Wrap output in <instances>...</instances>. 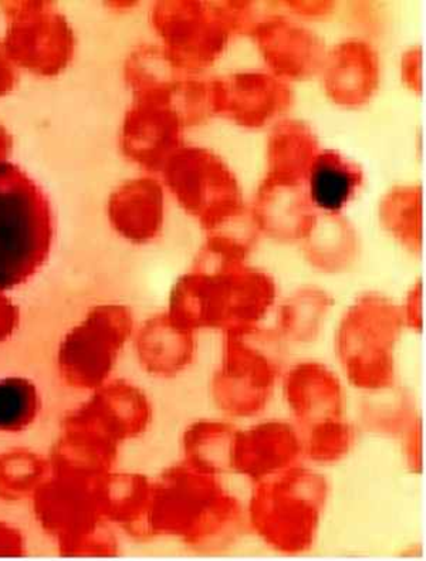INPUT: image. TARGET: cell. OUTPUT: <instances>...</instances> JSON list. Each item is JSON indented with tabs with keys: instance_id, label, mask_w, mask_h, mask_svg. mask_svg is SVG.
<instances>
[{
	"instance_id": "11",
	"label": "cell",
	"mask_w": 426,
	"mask_h": 561,
	"mask_svg": "<svg viewBox=\"0 0 426 561\" xmlns=\"http://www.w3.org/2000/svg\"><path fill=\"white\" fill-rule=\"evenodd\" d=\"M170 94L136 95L124 117L119 147L143 170L162 171L182 147V124Z\"/></svg>"
},
{
	"instance_id": "31",
	"label": "cell",
	"mask_w": 426,
	"mask_h": 561,
	"mask_svg": "<svg viewBox=\"0 0 426 561\" xmlns=\"http://www.w3.org/2000/svg\"><path fill=\"white\" fill-rule=\"evenodd\" d=\"M402 463L411 474L424 472V424L423 419L416 420L399 439Z\"/></svg>"
},
{
	"instance_id": "3",
	"label": "cell",
	"mask_w": 426,
	"mask_h": 561,
	"mask_svg": "<svg viewBox=\"0 0 426 561\" xmlns=\"http://www.w3.org/2000/svg\"><path fill=\"white\" fill-rule=\"evenodd\" d=\"M289 350L276 330L265 324L220 334L208 382L209 401L217 414L237 424L267 415L279 396Z\"/></svg>"
},
{
	"instance_id": "33",
	"label": "cell",
	"mask_w": 426,
	"mask_h": 561,
	"mask_svg": "<svg viewBox=\"0 0 426 561\" xmlns=\"http://www.w3.org/2000/svg\"><path fill=\"white\" fill-rule=\"evenodd\" d=\"M401 75L406 88L416 93L423 90V50L419 47H413L402 56Z\"/></svg>"
},
{
	"instance_id": "35",
	"label": "cell",
	"mask_w": 426,
	"mask_h": 561,
	"mask_svg": "<svg viewBox=\"0 0 426 561\" xmlns=\"http://www.w3.org/2000/svg\"><path fill=\"white\" fill-rule=\"evenodd\" d=\"M18 83V70L13 61L9 59L4 50L3 42H0V98L11 93Z\"/></svg>"
},
{
	"instance_id": "17",
	"label": "cell",
	"mask_w": 426,
	"mask_h": 561,
	"mask_svg": "<svg viewBox=\"0 0 426 561\" xmlns=\"http://www.w3.org/2000/svg\"><path fill=\"white\" fill-rule=\"evenodd\" d=\"M325 93L343 107L367 104L380 83V61L370 43L349 38L325 56L323 65Z\"/></svg>"
},
{
	"instance_id": "27",
	"label": "cell",
	"mask_w": 426,
	"mask_h": 561,
	"mask_svg": "<svg viewBox=\"0 0 426 561\" xmlns=\"http://www.w3.org/2000/svg\"><path fill=\"white\" fill-rule=\"evenodd\" d=\"M423 190L419 186H396L381 201L382 227L411 255L423 252Z\"/></svg>"
},
{
	"instance_id": "5",
	"label": "cell",
	"mask_w": 426,
	"mask_h": 561,
	"mask_svg": "<svg viewBox=\"0 0 426 561\" xmlns=\"http://www.w3.org/2000/svg\"><path fill=\"white\" fill-rule=\"evenodd\" d=\"M405 332L400 305L368 291L339 318L333 339L338 373L360 396L399 386V345Z\"/></svg>"
},
{
	"instance_id": "10",
	"label": "cell",
	"mask_w": 426,
	"mask_h": 561,
	"mask_svg": "<svg viewBox=\"0 0 426 561\" xmlns=\"http://www.w3.org/2000/svg\"><path fill=\"white\" fill-rule=\"evenodd\" d=\"M303 462V434L289 419L265 415L239 425L234 434L231 474L251 485Z\"/></svg>"
},
{
	"instance_id": "36",
	"label": "cell",
	"mask_w": 426,
	"mask_h": 561,
	"mask_svg": "<svg viewBox=\"0 0 426 561\" xmlns=\"http://www.w3.org/2000/svg\"><path fill=\"white\" fill-rule=\"evenodd\" d=\"M18 323V309L12 301L0 294V340L11 334Z\"/></svg>"
},
{
	"instance_id": "34",
	"label": "cell",
	"mask_w": 426,
	"mask_h": 561,
	"mask_svg": "<svg viewBox=\"0 0 426 561\" xmlns=\"http://www.w3.org/2000/svg\"><path fill=\"white\" fill-rule=\"evenodd\" d=\"M289 11L303 18H324L333 12V2L327 0H291L286 2Z\"/></svg>"
},
{
	"instance_id": "9",
	"label": "cell",
	"mask_w": 426,
	"mask_h": 561,
	"mask_svg": "<svg viewBox=\"0 0 426 561\" xmlns=\"http://www.w3.org/2000/svg\"><path fill=\"white\" fill-rule=\"evenodd\" d=\"M8 28L3 46L14 66L55 77L70 65L76 37L66 16L47 0H3Z\"/></svg>"
},
{
	"instance_id": "32",
	"label": "cell",
	"mask_w": 426,
	"mask_h": 561,
	"mask_svg": "<svg viewBox=\"0 0 426 561\" xmlns=\"http://www.w3.org/2000/svg\"><path fill=\"white\" fill-rule=\"evenodd\" d=\"M402 320H404L405 330L414 333H423L424 329V283L416 280L408 294L405 296L404 304L400 306Z\"/></svg>"
},
{
	"instance_id": "18",
	"label": "cell",
	"mask_w": 426,
	"mask_h": 561,
	"mask_svg": "<svg viewBox=\"0 0 426 561\" xmlns=\"http://www.w3.org/2000/svg\"><path fill=\"white\" fill-rule=\"evenodd\" d=\"M303 185L263 180L258 186L252 220L257 232L280 243H300L315 218Z\"/></svg>"
},
{
	"instance_id": "14",
	"label": "cell",
	"mask_w": 426,
	"mask_h": 561,
	"mask_svg": "<svg viewBox=\"0 0 426 561\" xmlns=\"http://www.w3.org/2000/svg\"><path fill=\"white\" fill-rule=\"evenodd\" d=\"M218 115L238 126L262 128L290 107L291 90L279 77L247 71L215 80Z\"/></svg>"
},
{
	"instance_id": "22",
	"label": "cell",
	"mask_w": 426,
	"mask_h": 561,
	"mask_svg": "<svg viewBox=\"0 0 426 561\" xmlns=\"http://www.w3.org/2000/svg\"><path fill=\"white\" fill-rule=\"evenodd\" d=\"M239 425L219 415L191 421L181 433L180 460L198 471L228 477Z\"/></svg>"
},
{
	"instance_id": "23",
	"label": "cell",
	"mask_w": 426,
	"mask_h": 561,
	"mask_svg": "<svg viewBox=\"0 0 426 561\" xmlns=\"http://www.w3.org/2000/svg\"><path fill=\"white\" fill-rule=\"evenodd\" d=\"M300 243L309 265L329 275L348 271L360 251L356 230L342 214H315Z\"/></svg>"
},
{
	"instance_id": "1",
	"label": "cell",
	"mask_w": 426,
	"mask_h": 561,
	"mask_svg": "<svg viewBox=\"0 0 426 561\" xmlns=\"http://www.w3.org/2000/svg\"><path fill=\"white\" fill-rule=\"evenodd\" d=\"M150 530L195 553H223L247 531L245 501L223 477L179 460L154 481Z\"/></svg>"
},
{
	"instance_id": "37",
	"label": "cell",
	"mask_w": 426,
	"mask_h": 561,
	"mask_svg": "<svg viewBox=\"0 0 426 561\" xmlns=\"http://www.w3.org/2000/svg\"><path fill=\"white\" fill-rule=\"evenodd\" d=\"M12 150V137L8 129L0 124V162L7 160Z\"/></svg>"
},
{
	"instance_id": "13",
	"label": "cell",
	"mask_w": 426,
	"mask_h": 561,
	"mask_svg": "<svg viewBox=\"0 0 426 561\" xmlns=\"http://www.w3.org/2000/svg\"><path fill=\"white\" fill-rule=\"evenodd\" d=\"M258 53L279 79L304 80L323 69L322 38L284 16L256 22L252 28Z\"/></svg>"
},
{
	"instance_id": "2",
	"label": "cell",
	"mask_w": 426,
	"mask_h": 561,
	"mask_svg": "<svg viewBox=\"0 0 426 561\" xmlns=\"http://www.w3.org/2000/svg\"><path fill=\"white\" fill-rule=\"evenodd\" d=\"M277 301L270 273L247 262H198L175 282L169 313L194 332H239L263 325Z\"/></svg>"
},
{
	"instance_id": "7",
	"label": "cell",
	"mask_w": 426,
	"mask_h": 561,
	"mask_svg": "<svg viewBox=\"0 0 426 561\" xmlns=\"http://www.w3.org/2000/svg\"><path fill=\"white\" fill-rule=\"evenodd\" d=\"M51 239V209L42 188L21 168L0 162V290L35 275Z\"/></svg>"
},
{
	"instance_id": "21",
	"label": "cell",
	"mask_w": 426,
	"mask_h": 561,
	"mask_svg": "<svg viewBox=\"0 0 426 561\" xmlns=\"http://www.w3.org/2000/svg\"><path fill=\"white\" fill-rule=\"evenodd\" d=\"M319 141L308 124L285 119L273 127L267 138L265 179L303 185L319 153Z\"/></svg>"
},
{
	"instance_id": "25",
	"label": "cell",
	"mask_w": 426,
	"mask_h": 561,
	"mask_svg": "<svg viewBox=\"0 0 426 561\" xmlns=\"http://www.w3.org/2000/svg\"><path fill=\"white\" fill-rule=\"evenodd\" d=\"M308 195L314 209L342 214L352 203L364 181L361 168L332 150L318 153L308 175Z\"/></svg>"
},
{
	"instance_id": "6",
	"label": "cell",
	"mask_w": 426,
	"mask_h": 561,
	"mask_svg": "<svg viewBox=\"0 0 426 561\" xmlns=\"http://www.w3.org/2000/svg\"><path fill=\"white\" fill-rule=\"evenodd\" d=\"M151 22L184 73L214 66L234 35L256 25L253 3L233 0H161L152 8Z\"/></svg>"
},
{
	"instance_id": "28",
	"label": "cell",
	"mask_w": 426,
	"mask_h": 561,
	"mask_svg": "<svg viewBox=\"0 0 426 561\" xmlns=\"http://www.w3.org/2000/svg\"><path fill=\"white\" fill-rule=\"evenodd\" d=\"M179 65L164 47L141 46L128 56L124 77L136 95L169 94L182 79Z\"/></svg>"
},
{
	"instance_id": "24",
	"label": "cell",
	"mask_w": 426,
	"mask_h": 561,
	"mask_svg": "<svg viewBox=\"0 0 426 561\" xmlns=\"http://www.w3.org/2000/svg\"><path fill=\"white\" fill-rule=\"evenodd\" d=\"M334 307L333 296L319 286H303L286 297L276 310V333L289 345L318 342Z\"/></svg>"
},
{
	"instance_id": "20",
	"label": "cell",
	"mask_w": 426,
	"mask_h": 561,
	"mask_svg": "<svg viewBox=\"0 0 426 561\" xmlns=\"http://www.w3.org/2000/svg\"><path fill=\"white\" fill-rule=\"evenodd\" d=\"M95 433L118 445L138 438L152 421L150 398L131 382H110L94 400Z\"/></svg>"
},
{
	"instance_id": "30",
	"label": "cell",
	"mask_w": 426,
	"mask_h": 561,
	"mask_svg": "<svg viewBox=\"0 0 426 561\" xmlns=\"http://www.w3.org/2000/svg\"><path fill=\"white\" fill-rule=\"evenodd\" d=\"M41 410L39 392L26 378L0 380V433H19L35 421Z\"/></svg>"
},
{
	"instance_id": "29",
	"label": "cell",
	"mask_w": 426,
	"mask_h": 561,
	"mask_svg": "<svg viewBox=\"0 0 426 561\" xmlns=\"http://www.w3.org/2000/svg\"><path fill=\"white\" fill-rule=\"evenodd\" d=\"M358 425L348 416L325 420L301 431L304 462L315 468L342 463L356 448Z\"/></svg>"
},
{
	"instance_id": "8",
	"label": "cell",
	"mask_w": 426,
	"mask_h": 561,
	"mask_svg": "<svg viewBox=\"0 0 426 561\" xmlns=\"http://www.w3.org/2000/svg\"><path fill=\"white\" fill-rule=\"evenodd\" d=\"M161 172L176 203L208 233L243 219L241 185L217 153L203 147H181Z\"/></svg>"
},
{
	"instance_id": "12",
	"label": "cell",
	"mask_w": 426,
	"mask_h": 561,
	"mask_svg": "<svg viewBox=\"0 0 426 561\" xmlns=\"http://www.w3.org/2000/svg\"><path fill=\"white\" fill-rule=\"evenodd\" d=\"M287 419L301 431L319 422L347 416V383L342 374L318 358L287 364L279 386Z\"/></svg>"
},
{
	"instance_id": "19",
	"label": "cell",
	"mask_w": 426,
	"mask_h": 561,
	"mask_svg": "<svg viewBox=\"0 0 426 561\" xmlns=\"http://www.w3.org/2000/svg\"><path fill=\"white\" fill-rule=\"evenodd\" d=\"M164 191L156 180L147 176L129 180L110 196V222L129 242L146 244L154 241L164 227Z\"/></svg>"
},
{
	"instance_id": "16",
	"label": "cell",
	"mask_w": 426,
	"mask_h": 561,
	"mask_svg": "<svg viewBox=\"0 0 426 561\" xmlns=\"http://www.w3.org/2000/svg\"><path fill=\"white\" fill-rule=\"evenodd\" d=\"M198 334L169 311L152 316L134 337L138 363L143 371L161 380L184 376L198 359Z\"/></svg>"
},
{
	"instance_id": "15",
	"label": "cell",
	"mask_w": 426,
	"mask_h": 561,
	"mask_svg": "<svg viewBox=\"0 0 426 561\" xmlns=\"http://www.w3.org/2000/svg\"><path fill=\"white\" fill-rule=\"evenodd\" d=\"M133 332V314L126 306L104 305L95 307L84 323L70 334L66 348L80 350L83 380L89 387L105 383Z\"/></svg>"
},
{
	"instance_id": "26",
	"label": "cell",
	"mask_w": 426,
	"mask_h": 561,
	"mask_svg": "<svg viewBox=\"0 0 426 561\" xmlns=\"http://www.w3.org/2000/svg\"><path fill=\"white\" fill-rule=\"evenodd\" d=\"M419 416L413 392L400 383L391 390L361 396L358 404V428L396 443Z\"/></svg>"
},
{
	"instance_id": "4",
	"label": "cell",
	"mask_w": 426,
	"mask_h": 561,
	"mask_svg": "<svg viewBox=\"0 0 426 561\" xmlns=\"http://www.w3.org/2000/svg\"><path fill=\"white\" fill-rule=\"evenodd\" d=\"M330 492L329 478L306 462L257 482L245 502L247 531L277 554H308L318 543Z\"/></svg>"
}]
</instances>
